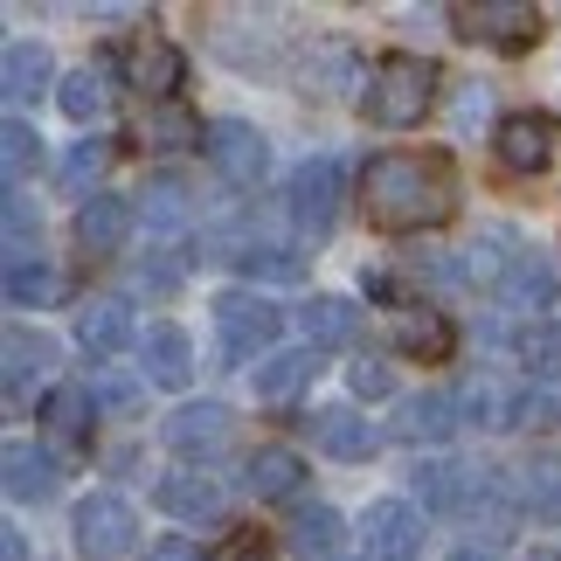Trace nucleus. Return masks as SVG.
Wrapping results in <instances>:
<instances>
[{
	"label": "nucleus",
	"mask_w": 561,
	"mask_h": 561,
	"mask_svg": "<svg viewBox=\"0 0 561 561\" xmlns=\"http://www.w3.org/2000/svg\"><path fill=\"white\" fill-rule=\"evenodd\" d=\"M306 485V458L285 444H264V450H250V465H243V492L250 500H291V492Z\"/></svg>",
	"instance_id": "nucleus-22"
},
{
	"label": "nucleus",
	"mask_w": 561,
	"mask_h": 561,
	"mask_svg": "<svg viewBox=\"0 0 561 561\" xmlns=\"http://www.w3.org/2000/svg\"><path fill=\"white\" fill-rule=\"evenodd\" d=\"M153 500L174 513V520H187V527H215V520H222V506H229V500H222V485L202 479V471H167Z\"/></svg>",
	"instance_id": "nucleus-19"
},
{
	"label": "nucleus",
	"mask_w": 561,
	"mask_h": 561,
	"mask_svg": "<svg viewBox=\"0 0 561 561\" xmlns=\"http://www.w3.org/2000/svg\"><path fill=\"white\" fill-rule=\"evenodd\" d=\"M0 554H8V561H28V541H21V527H0Z\"/></svg>",
	"instance_id": "nucleus-46"
},
{
	"label": "nucleus",
	"mask_w": 561,
	"mask_h": 561,
	"mask_svg": "<svg viewBox=\"0 0 561 561\" xmlns=\"http://www.w3.org/2000/svg\"><path fill=\"white\" fill-rule=\"evenodd\" d=\"M91 396H98V402H112V409H125V402L139 396V388H133V381H104V388H91Z\"/></svg>",
	"instance_id": "nucleus-44"
},
{
	"label": "nucleus",
	"mask_w": 561,
	"mask_h": 561,
	"mask_svg": "<svg viewBox=\"0 0 561 561\" xmlns=\"http://www.w3.org/2000/svg\"><path fill=\"white\" fill-rule=\"evenodd\" d=\"M554 423H561L554 388H520V396H513V430H554Z\"/></svg>",
	"instance_id": "nucleus-40"
},
{
	"label": "nucleus",
	"mask_w": 561,
	"mask_h": 561,
	"mask_svg": "<svg viewBox=\"0 0 561 561\" xmlns=\"http://www.w3.org/2000/svg\"><path fill=\"white\" fill-rule=\"evenodd\" d=\"M513 492H520V513L561 520V450H534V458L513 471Z\"/></svg>",
	"instance_id": "nucleus-26"
},
{
	"label": "nucleus",
	"mask_w": 561,
	"mask_h": 561,
	"mask_svg": "<svg viewBox=\"0 0 561 561\" xmlns=\"http://www.w3.org/2000/svg\"><path fill=\"white\" fill-rule=\"evenodd\" d=\"M208 561H271V554H264V548H256L250 534H243V541H229L222 554H208Z\"/></svg>",
	"instance_id": "nucleus-43"
},
{
	"label": "nucleus",
	"mask_w": 561,
	"mask_h": 561,
	"mask_svg": "<svg viewBox=\"0 0 561 561\" xmlns=\"http://www.w3.org/2000/svg\"><path fill=\"white\" fill-rule=\"evenodd\" d=\"M347 388H354V396H360V402H381V396H388V388H396V368H388V360H381V354H360V360H354V368H347Z\"/></svg>",
	"instance_id": "nucleus-41"
},
{
	"label": "nucleus",
	"mask_w": 561,
	"mask_h": 561,
	"mask_svg": "<svg viewBox=\"0 0 561 561\" xmlns=\"http://www.w3.org/2000/svg\"><path fill=\"white\" fill-rule=\"evenodd\" d=\"M458 118L471 125V118H485V83H471V91H465V104H458Z\"/></svg>",
	"instance_id": "nucleus-45"
},
{
	"label": "nucleus",
	"mask_w": 561,
	"mask_h": 561,
	"mask_svg": "<svg viewBox=\"0 0 561 561\" xmlns=\"http://www.w3.org/2000/svg\"><path fill=\"white\" fill-rule=\"evenodd\" d=\"M91 416H98V396L83 381H56L49 396H42V423H49V437H62V444L91 437Z\"/></svg>",
	"instance_id": "nucleus-28"
},
{
	"label": "nucleus",
	"mask_w": 561,
	"mask_h": 561,
	"mask_svg": "<svg viewBox=\"0 0 561 561\" xmlns=\"http://www.w3.org/2000/svg\"><path fill=\"white\" fill-rule=\"evenodd\" d=\"M77 548L83 561H118L139 548V513L118 500V492H91V500L77 506Z\"/></svg>",
	"instance_id": "nucleus-7"
},
{
	"label": "nucleus",
	"mask_w": 561,
	"mask_h": 561,
	"mask_svg": "<svg viewBox=\"0 0 561 561\" xmlns=\"http://www.w3.org/2000/svg\"><path fill=\"white\" fill-rule=\"evenodd\" d=\"M256 375V396L264 402H291V396H306L312 375H319V347H285V354H271L264 368H250Z\"/></svg>",
	"instance_id": "nucleus-29"
},
{
	"label": "nucleus",
	"mask_w": 561,
	"mask_h": 561,
	"mask_svg": "<svg viewBox=\"0 0 561 561\" xmlns=\"http://www.w3.org/2000/svg\"><path fill=\"white\" fill-rule=\"evenodd\" d=\"M312 444L327 450V458H340V465H368L375 444H381V430L360 416V409L333 402V409H312Z\"/></svg>",
	"instance_id": "nucleus-14"
},
{
	"label": "nucleus",
	"mask_w": 561,
	"mask_h": 561,
	"mask_svg": "<svg viewBox=\"0 0 561 561\" xmlns=\"http://www.w3.org/2000/svg\"><path fill=\"white\" fill-rule=\"evenodd\" d=\"M133 208L146 215V229H181L187 222V181L181 174H153L133 194Z\"/></svg>",
	"instance_id": "nucleus-34"
},
{
	"label": "nucleus",
	"mask_w": 561,
	"mask_h": 561,
	"mask_svg": "<svg viewBox=\"0 0 561 561\" xmlns=\"http://www.w3.org/2000/svg\"><path fill=\"white\" fill-rule=\"evenodd\" d=\"M56 298V271H49V256H8V306L14 312H28V306H49Z\"/></svg>",
	"instance_id": "nucleus-35"
},
{
	"label": "nucleus",
	"mask_w": 561,
	"mask_h": 561,
	"mask_svg": "<svg viewBox=\"0 0 561 561\" xmlns=\"http://www.w3.org/2000/svg\"><path fill=\"white\" fill-rule=\"evenodd\" d=\"M160 437H167V450H181V458H222L236 444V416L222 402H181Z\"/></svg>",
	"instance_id": "nucleus-10"
},
{
	"label": "nucleus",
	"mask_w": 561,
	"mask_h": 561,
	"mask_svg": "<svg viewBox=\"0 0 561 561\" xmlns=\"http://www.w3.org/2000/svg\"><path fill=\"white\" fill-rule=\"evenodd\" d=\"M450 21H458L465 42H485L500 56H527L548 35V14L534 0H471V8H450Z\"/></svg>",
	"instance_id": "nucleus-4"
},
{
	"label": "nucleus",
	"mask_w": 561,
	"mask_h": 561,
	"mask_svg": "<svg viewBox=\"0 0 561 561\" xmlns=\"http://www.w3.org/2000/svg\"><path fill=\"white\" fill-rule=\"evenodd\" d=\"M396 347L409 360H450L458 333H450V319L437 306H396Z\"/></svg>",
	"instance_id": "nucleus-23"
},
{
	"label": "nucleus",
	"mask_w": 561,
	"mask_h": 561,
	"mask_svg": "<svg viewBox=\"0 0 561 561\" xmlns=\"http://www.w3.org/2000/svg\"><path fill=\"white\" fill-rule=\"evenodd\" d=\"M139 146H160V153H187V146H208V125L174 98V104H153V112L139 118Z\"/></svg>",
	"instance_id": "nucleus-30"
},
{
	"label": "nucleus",
	"mask_w": 561,
	"mask_h": 561,
	"mask_svg": "<svg viewBox=\"0 0 561 561\" xmlns=\"http://www.w3.org/2000/svg\"><path fill=\"white\" fill-rule=\"evenodd\" d=\"M118 77H125V91H146L153 104H174L181 83H187V56L167 35H133L125 56H118Z\"/></svg>",
	"instance_id": "nucleus-6"
},
{
	"label": "nucleus",
	"mask_w": 561,
	"mask_h": 561,
	"mask_svg": "<svg viewBox=\"0 0 561 561\" xmlns=\"http://www.w3.org/2000/svg\"><path fill=\"white\" fill-rule=\"evenodd\" d=\"M0 471H8V500L14 506H49L62 492V465L49 458L42 444H8V458H0Z\"/></svg>",
	"instance_id": "nucleus-15"
},
{
	"label": "nucleus",
	"mask_w": 561,
	"mask_h": 561,
	"mask_svg": "<svg viewBox=\"0 0 561 561\" xmlns=\"http://www.w3.org/2000/svg\"><path fill=\"white\" fill-rule=\"evenodd\" d=\"M513 264H520V243H513V229H485L479 243L465 250V264H458V277H471V285H485V291H500Z\"/></svg>",
	"instance_id": "nucleus-32"
},
{
	"label": "nucleus",
	"mask_w": 561,
	"mask_h": 561,
	"mask_svg": "<svg viewBox=\"0 0 561 561\" xmlns=\"http://www.w3.org/2000/svg\"><path fill=\"white\" fill-rule=\"evenodd\" d=\"M250 277H277V285H298L306 277V256L285 250V243H243V256H236Z\"/></svg>",
	"instance_id": "nucleus-38"
},
{
	"label": "nucleus",
	"mask_w": 561,
	"mask_h": 561,
	"mask_svg": "<svg viewBox=\"0 0 561 561\" xmlns=\"http://www.w3.org/2000/svg\"><path fill=\"white\" fill-rule=\"evenodd\" d=\"M133 222H139V208L125 202V194H91V202H77V250L83 256H118Z\"/></svg>",
	"instance_id": "nucleus-13"
},
{
	"label": "nucleus",
	"mask_w": 561,
	"mask_h": 561,
	"mask_svg": "<svg viewBox=\"0 0 561 561\" xmlns=\"http://www.w3.org/2000/svg\"><path fill=\"white\" fill-rule=\"evenodd\" d=\"M520 368H527L534 381H561V327L534 319V327L520 333Z\"/></svg>",
	"instance_id": "nucleus-37"
},
{
	"label": "nucleus",
	"mask_w": 561,
	"mask_h": 561,
	"mask_svg": "<svg viewBox=\"0 0 561 561\" xmlns=\"http://www.w3.org/2000/svg\"><path fill=\"white\" fill-rule=\"evenodd\" d=\"M298 327H306V347H354L360 306L354 298H312V306H298Z\"/></svg>",
	"instance_id": "nucleus-31"
},
{
	"label": "nucleus",
	"mask_w": 561,
	"mask_h": 561,
	"mask_svg": "<svg viewBox=\"0 0 561 561\" xmlns=\"http://www.w3.org/2000/svg\"><path fill=\"white\" fill-rule=\"evenodd\" d=\"M340 541H347V520H340L333 506H298L291 527H285V548H291L298 561H333Z\"/></svg>",
	"instance_id": "nucleus-25"
},
{
	"label": "nucleus",
	"mask_w": 561,
	"mask_h": 561,
	"mask_svg": "<svg viewBox=\"0 0 561 561\" xmlns=\"http://www.w3.org/2000/svg\"><path fill=\"white\" fill-rule=\"evenodd\" d=\"M208 167L229 187H256V181L271 174V139L256 133L250 118H215L208 125Z\"/></svg>",
	"instance_id": "nucleus-8"
},
{
	"label": "nucleus",
	"mask_w": 561,
	"mask_h": 561,
	"mask_svg": "<svg viewBox=\"0 0 561 561\" xmlns=\"http://www.w3.org/2000/svg\"><path fill=\"white\" fill-rule=\"evenodd\" d=\"M554 146H561V125L541 118V112H513V118H500V133H492V153H500L506 174H548Z\"/></svg>",
	"instance_id": "nucleus-9"
},
{
	"label": "nucleus",
	"mask_w": 561,
	"mask_h": 561,
	"mask_svg": "<svg viewBox=\"0 0 561 561\" xmlns=\"http://www.w3.org/2000/svg\"><path fill=\"white\" fill-rule=\"evenodd\" d=\"M56 104H62V118L98 125V118L118 104V77H112V62H83V70H70V77L56 83Z\"/></svg>",
	"instance_id": "nucleus-18"
},
{
	"label": "nucleus",
	"mask_w": 561,
	"mask_h": 561,
	"mask_svg": "<svg viewBox=\"0 0 561 561\" xmlns=\"http://www.w3.org/2000/svg\"><path fill=\"white\" fill-rule=\"evenodd\" d=\"M215 340H222V360H271L277 333H285V306H271L264 291H222L215 298Z\"/></svg>",
	"instance_id": "nucleus-3"
},
{
	"label": "nucleus",
	"mask_w": 561,
	"mask_h": 561,
	"mask_svg": "<svg viewBox=\"0 0 561 561\" xmlns=\"http://www.w3.org/2000/svg\"><path fill=\"white\" fill-rule=\"evenodd\" d=\"M500 298L513 312H548L554 298H561V271L548 264L541 250H520V264L506 271V285H500Z\"/></svg>",
	"instance_id": "nucleus-24"
},
{
	"label": "nucleus",
	"mask_w": 561,
	"mask_h": 561,
	"mask_svg": "<svg viewBox=\"0 0 561 561\" xmlns=\"http://www.w3.org/2000/svg\"><path fill=\"white\" fill-rule=\"evenodd\" d=\"M465 520L485 534V541H506L513 520H520V492H513L506 471L492 465H471V485H465Z\"/></svg>",
	"instance_id": "nucleus-12"
},
{
	"label": "nucleus",
	"mask_w": 561,
	"mask_h": 561,
	"mask_svg": "<svg viewBox=\"0 0 561 561\" xmlns=\"http://www.w3.org/2000/svg\"><path fill=\"white\" fill-rule=\"evenodd\" d=\"M146 561H202V548L187 541V534H167V541H153V554Z\"/></svg>",
	"instance_id": "nucleus-42"
},
{
	"label": "nucleus",
	"mask_w": 561,
	"mask_h": 561,
	"mask_svg": "<svg viewBox=\"0 0 561 561\" xmlns=\"http://www.w3.org/2000/svg\"><path fill=\"white\" fill-rule=\"evenodd\" d=\"M450 561H492V554H479V548H458V554H450Z\"/></svg>",
	"instance_id": "nucleus-47"
},
{
	"label": "nucleus",
	"mask_w": 561,
	"mask_h": 561,
	"mask_svg": "<svg viewBox=\"0 0 561 561\" xmlns=\"http://www.w3.org/2000/svg\"><path fill=\"white\" fill-rule=\"evenodd\" d=\"M360 215L381 236H416L458 215V181L444 153H381L360 174Z\"/></svg>",
	"instance_id": "nucleus-1"
},
{
	"label": "nucleus",
	"mask_w": 561,
	"mask_h": 561,
	"mask_svg": "<svg viewBox=\"0 0 561 561\" xmlns=\"http://www.w3.org/2000/svg\"><path fill=\"white\" fill-rule=\"evenodd\" d=\"M534 561H561V554H534Z\"/></svg>",
	"instance_id": "nucleus-48"
},
{
	"label": "nucleus",
	"mask_w": 561,
	"mask_h": 561,
	"mask_svg": "<svg viewBox=\"0 0 561 561\" xmlns=\"http://www.w3.org/2000/svg\"><path fill=\"white\" fill-rule=\"evenodd\" d=\"M49 49L42 42H8V56H0V98L8 104H28V98H42L49 91Z\"/></svg>",
	"instance_id": "nucleus-27"
},
{
	"label": "nucleus",
	"mask_w": 561,
	"mask_h": 561,
	"mask_svg": "<svg viewBox=\"0 0 561 561\" xmlns=\"http://www.w3.org/2000/svg\"><path fill=\"white\" fill-rule=\"evenodd\" d=\"M0 160H8V187L42 160V133H35L28 118H8V133H0Z\"/></svg>",
	"instance_id": "nucleus-39"
},
{
	"label": "nucleus",
	"mask_w": 561,
	"mask_h": 561,
	"mask_svg": "<svg viewBox=\"0 0 561 561\" xmlns=\"http://www.w3.org/2000/svg\"><path fill=\"white\" fill-rule=\"evenodd\" d=\"M458 423H465V402L444 396V388L409 396V402L396 409V437H402V444H450V437H458Z\"/></svg>",
	"instance_id": "nucleus-17"
},
{
	"label": "nucleus",
	"mask_w": 561,
	"mask_h": 561,
	"mask_svg": "<svg viewBox=\"0 0 561 561\" xmlns=\"http://www.w3.org/2000/svg\"><path fill=\"white\" fill-rule=\"evenodd\" d=\"M340 194H347V174H340L333 153H319V160H306V167L291 174V187H285V215H291V229L306 236V243H327V236H333V222H340Z\"/></svg>",
	"instance_id": "nucleus-5"
},
{
	"label": "nucleus",
	"mask_w": 561,
	"mask_h": 561,
	"mask_svg": "<svg viewBox=\"0 0 561 561\" xmlns=\"http://www.w3.org/2000/svg\"><path fill=\"white\" fill-rule=\"evenodd\" d=\"M416 500L437 506V513H465V485H471V465H450V458H423L416 471Z\"/></svg>",
	"instance_id": "nucleus-33"
},
{
	"label": "nucleus",
	"mask_w": 561,
	"mask_h": 561,
	"mask_svg": "<svg viewBox=\"0 0 561 561\" xmlns=\"http://www.w3.org/2000/svg\"><path fill=\"white\" fill-rule=\"evenodd\" d=\"M139 375L153 388H187L194 381V340L181 327H153L139 340Z\"/></svg>",
	"instance_id": "nucleus-20"
},
{
	"label": "nucleus",
	"mask_w": 561,
	"mask_h": 561,
	"mask_svg": "<svg viewBox=\"0 0 561 561\" xmlns=\"http://www.w3.org/2000/svg\"><path fill=\"white\" fill-rule=\"evenodd\" d=\"M104 167H112V139H83V146H70V160L56 167V181L91 202V194H104V187H98V181H104Z\"/></svg>",
	"instance_id": "nucleus-36"
},
{
	"label": "nucleus",
	"mask_w": 561,
	"mask_h": 561,
	"mask_svg": "<svg viewBox=\"0 0 561 561\" xmlns=\"http://www.w3.org/2000/svg\"><path fill=\"white\" fill-rule=\"evenodd\" d=\"M0 360H8V409H28V388L49 381V368H56V340L49 333H28V327H8Z\"/></svg>",
	"instance_id": "nucleus-16"
},
{
	"label": "nucleus",
	"mask_w": 561,
	"mask_h": 561,
	"mask_svg": "<svg viewBox=\"0 0 561 561\" xmlns=\"http://www.w3.org/2000/svg\"><path fill=\"white\" fill-rule=\"evenodd\" d=\"M77 347L91 360H112L118 347H133V312H125V298H91V306L77 312Z\"/></svg>",
	"instance_id": "nucleus-21"
},
{
	"label": "nucleus",
	"mask_w": 561,
	"mask_h": 561,
	"mask_svg": "<svg viewBox=\"0 0 561 561\" xmlns=\"http://www.w3.org/2000/svg\"><path fill=\"white\" fill-rule=\"evenodd\" d=\"M360 534H368V561H423V513L409 500H375Z\"/></svg>",
	"instance_id": "nucleus-11"
},
{
	"label": "nucleus",
	"mask_w": 561,
	"mask_h": 561,
	"mask_svg": "<svg viewBox=\"0 0 561 561\" xmlns=\"http://www.w3.org/2000/svg\"><path fill=\"white\" fill-rule=\"evenodd\" d=\"M360 104H368V118L388 125V133L423 125V112L437 104V70H430L423 56H409V49H388L368 70V83H360Z\"/></svg>",
	"instance_id": "nucleus-2"
}]
</instances>
